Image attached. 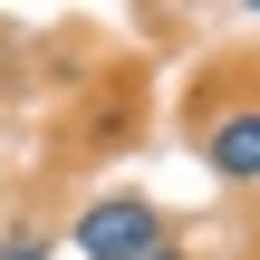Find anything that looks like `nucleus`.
<instances>
[{
    "mask_svg": "<svg viewBox=\"0 0 260 260\" xmlns=\"http://www.w3.org/2000/svg\"><path fill=\"white\" fill-rule=\"evenodd\" d=\"M154 241H174V232H164V212H154L145 193H96V203L77 212V251L87 260H145Z\"/></svg>",
    "mask_w": 260,
    "mask_h": 260,
    "instance_id": "1",
    "label": "nucleus"
},
{
    "mask_svg": "<svg viewBox=\"0 0 260 260\" xmlns=\"http://www.w3.org/2000/svg\"><path fill=\"white\" fill-rule=\"evenodd\" d=\"M203 164H212L232 193H260V106H222V116H203Z\"/></svg>",
    "mask_w": 260,
    "mask_h": 260,
    "instance_id": "2",
    "label": "nucleus"
},
{
    "mask_svg": "<svg viewBox=\"0 0 260 260\" xmlns=\"http://www.w3.org/2000/svg\"><path fill=\"white\" fill-rule=\"evenodd\" d=\"M0 260H48V241H39V232H10V241H0Z\"/></svg>",
    "mask_w": 260,
    "mask_h": 260,
    "instance_id": "3",
    "label": "nucleus"
},
{
    "mask_svg": "<svg viewBox=\"0 0 260 260\" xmlns=\"http://www.w3.org/2000/svg\"><path fill=\"white\" fill-rule=\"evenodd\" d=\"M145 260H193V251H183V241H154V251H145Z\"/></svg>",
    "mask_w": 260,
    "mask_h": 260,
    "instance_id": "4",
    "label": "nucleus"
}]
</instances>
